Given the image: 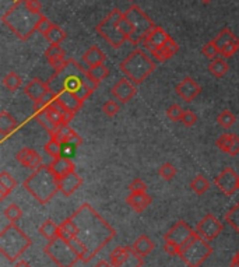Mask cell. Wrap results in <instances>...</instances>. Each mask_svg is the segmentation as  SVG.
<instances>
[{"label": "cell", "instance_id": "1", "mask_svg": "<svg viewBox=\"0 0 239 267\" xmlns=\"http://www.w3.org/2000/svg\"><path fill=\"white\" fill-rule=\"evenodd\" d=\"M115 235L116 231L88 203H82L79 210L59 224V237L68 241L82 263H90Z\"/></svg>", "mask_w": 239, "mask_h": 267}, {"label": "cell", "instance_id": "2", "mask_svg": "<svg viewBox=\"0 0 239 267\" xmlns=\"http://www.w3.org/2000/svg\"><path fill=\"white\" fill-rule=\"evenodd\" d=\"M46 83L55 95L60 94L62 91H70L81 101L88 99L99 84L91 77L90 69L84 63H79L73 58L66 60L62 70L53 72L51 79Z\"/></svg>", "mask_w": 239, "mask_h": 267}, {"label": "cell", "instance_id": "3", "mask_svg": "<svg viewBox=\"0 0 239 267\" xmlns=\"http://www.w3.org/2000/svg\"><path fill=\"white\" fill-rule=\"evenodd\" d=\"M23 186L39 204L49 203L56 193L60 192L59 178L53 174L51 167L45 164L32 171L30 177L24 180Z\"/></svg>", "mask_w": 239, "mask_h": 267}, {"label": "cell", "instance_id": "4", "mask_svg": "<svg viewBox=\"0 0 239 267\" xmlns=\"http://www.w3.org/2000/svg\"><path fill=\"white\" fill-rule=\"evenodd\" d=\"M39 17L41 15L32 14L25 7V0H15L11 8L3 14L1 20L13 34H15L20 39L27 41L34 34V31H37Z\"/></svg>", "mask_w": 239, "mask_h": 267}, {"label": "cell", "instance_id": "5", "mask_svg": "<svg viewBox=\"0 0 239 267\" xmlns=\"http://www.w3.org/2000/svg\"><path fill=\"white\" fill-rule=\"evenodd\" d=\"M32 245L31 238L20 230L15 223H10L0 232V252L11 263L23 256V253Z\"/></svg>", "mask_w": 239, "mask_h": 267}, {"label": "cell", "instance_id": "6", "mask_svg": "<svg viewBox=\"0 0 239 267\" xmlns=\"http://www.w3.org/2000/svg\"><path fill=\"white\" fill-rule=\"evenodd\" d=\"M120 72L126 76L133 84H142L154 70H156V62L150 59L149 55L142 51L136 49L127 55V58L119 65Z\"/></svg>", "mask_w": 239, "mask_h": 267}, {"label": "cell", "instance_id": "7", "mask_svg": "<svg viewBox=\"0 0 239 267\" xmlns=\"http://www.w3.org/2000/svg\"><path fill=\"white\" fill-rule=\"evenodd\" d=\"M213 255V246L197 232L180 248L179 258L187 267H200Z\"/></svg>", "mask_w": 239, "mask_h": 267}, {"label": "cell", "instance_id": "8", "mask_svg": "<svg viewBox=\"0 0 239 267\" xmlns=\"http://www.w3.org/2000/svg\"><path fill=\"white\" fill-rule=\"evenodd\" d=\"M122 17H123V13L119 8H113L112 11L95 27L98 35L104 38L113 49H119L120 46L127 41L126 37L122 34L119 28V21Z\"/></svg>", "mask_w": 239, "mask_h": 267}, {"label": "cell", "instance_id": "9", "mask_svg": "<svg viewBox=\"0 0 239 267\" xmlns=\"http://www.w3.org/2000/svg\"><path fill=\"white\" fill-rule=\"evenodd\" d=\"M44 252L59 267H75L77 263L81 262L75 249L62 237L49 241L48 245L44 248Z\"/></svg>", "mask_w": 239, "mask_h": 267}, {"label": "cell", "instance_id": "10", "mask_svg": "<svg viewBox=\"0 0 239 267\" xmlns=\"http://www.w3.org/2000/svg\"><path fill=\"white\" fill-rule=\"evenodd\" d=\"M123 14H125V17L130 21V24L135 28V34H133V37L130 38L129 42L133 45H142L144 38L147 37L149 31L156 24L153 22V20L150 18L149 15L143 11L142 8L139 7V6H136V4L130 6L126 11H123Z\"/></svg>", "mask_w": 239, "mask_h": 267}, {"label": "cell", "instance_id": "11", "mask_svg": "<svg viewBox=\"0 0 239 267\" xmlns=\"http://www.w3.org/2000/svg\"><path fill=\"white\" fill-rule=\"evenodd\" d=\"M143 256L133 249V246H118L109 256V265L112 267H142Z\"/></svg>", "mask_w": 239, "mask_h": 267}, {"label": "cell", "instance_id": "12", "mask_svg": "<svg viewBox=\"0 0 239 267\" xmlns=\"http://www.w3.org/2000/svg\"><path fill=\"white\" fill-rule=\"evenodd\" d=\"M223 230H224V225L221 224V221L216 215L213 214H207L196 225V232L209 242L217 239L218 235L223 232Z\"/></svg>", "mask_w": 239, "mask_h": 267}, {"label": "cell", "instance_id": "13", "mask_svg": "<svg viewBox=\"0 0 239 267\" xmlns=\"http://www.w3.org/2000/svg\"><path fill=\"white\" fill-rule=\"evenodd\" d=\"M239 175L235 174L231 167H227L218 174V177L214 179V183L218 187V190L225 196H232L238 190Z\"/></svg>", "mask_w": 239, "mask_h": 267}, {"label": "cell", "instance_id": "14", "mask_svg": "<svg viewBox=\"0 0 239 267\" xmlns=\"http://www.w3.org/2000/svg\"><path fill=\"white\" fill-rule=\"evenodd\" d=\"M194 234H196V230H192L185 221H178L171 230L165 234L164 241L173 242V244H176L182 248L190 238L193 237Z\"/></svg>", "mask_w": 239, "mask_h": 267}, {"label": "cell", "instance_id": "15", "mask_svg": "<svg viewBox=\"0 0 239 267\" xmlns=\"http://www.w3.org/2000/svg\"><path fill=\"white\" fill-rule=\"evenodd\" d=\"M111 92L118 101H120V104H127L136 95L137 89H136V84H133L129 79H120L113 86Z\"/></svg>", "mask_w": 239, "mask_h": 267}, {"label": "cell", "instance_id": "16", "mask_svg": "<svg viewBox=\"0 0 239 267\" xmlns=\"http://www.w3.org/2000/svg\"><path fill=\"white\" fill-rule=\"evenodd\" d=\"M171 38V35H168L164 31V28H161L159 25H154L151 30L149 31L147 37L144 38V41L142 42V46H144L147 51H154L161 48L162 45Z\"/></svg>", "mask_w": 239, "mask_h": 267}, {"label": "cell", "instance_id": "17", "mask_svg": "<svg viewBox=\"0 0 239 267\" xmlns=\"http://www.w3.org/2000/svg\"><path fill=\"white\" fill-rule=\"evenodd\" d=\"M175 91L185 102H192L196 99V96L202 92V87L194 82L193 79L186 77L175 87Z\"/></svg>", "mask_w": 239, "mask_h": 267}, {"label": "cell", "instance_id": "18", "mask_svg": "<svg viewBox=\"0 0 239 267\" xmlns=\"http://www.w3.org/2000/svg\"><path fill=\"white\" fill-rule=\"evenodd\" d=\"M51 92V89L48 87V83H44L41 79H32L25 87H24V94L30 98L32 102L42 101L48 94Z\"/></svg>", "mask_w": 239, "mask_h": 267}, {"label": "cell", "instance_id": "19", "mask_svg": "<svg viewBox=\"0 0 239 267\" xmlns=\"http://www.w3.org/2000/svg\"><path fill=\"white\" fill-rule=\"evenodd\" d=\"M15 160L21 164L23 167H27L32 171L38 170L42 165V157L39 156L35 150L30 149V147H24L17 154H15Z\"/></svg>", "mask_w": 239, "mask_h": 267}, {"label": "cell", "instance_id": "20", "mask_svg": "<svg viewBox=\"0 0 239 267\" xmlns=\"http://www.w3.org/2000/svg\"><path fill=\"white\" fill-rule=\"evenodd\" d=\"M53 139L59 141L60 144H75L76 147L81 146L82 139L81 136L76 133L75 130L72 127L69 126V123H63L58 127V130L51 136Z\"/></svg>", "mask_w": 239, "mask_h": 267}, {"label": "cell", "instance_id": "21", "mask_svg": "<svg viewBox=\"0 0 239 267\" xmlns=\"http://www.w3.org/2000/svg\"><path fill=\"white\" fill-rule=\"evenodd\" d=\"M49 167H51V170L53 171V174H55L59 179L65 178V177L70 175L72 172L76 171L75 163H73L70 158L63 156L53 158V161L49 164Z\"/></svg>", "mask_w": 239, "mask_h": 267}, {"label": "cell", "instance_id": "22", "mask_svg": "<svg viewBox=\"0 0 239 267\" xmlns=\"http://www.w3.org/2000/svg\"><path fill=\"white\" fill-rule=\"evenodd\" d=\"M82 182H84V180H82V178L77 172H72L68 177L59 179L60 192L63 193V196L69 197V196H72V194L82 185Z\"/></svg>", "mask_w": 239, "mask_h": 267}, {"label": "cell", "instance_id": "23", "mask_svg": "<svg viewBox=\"0 0 239 267\" xmlns=\"http://www.w3.org/2000/svg\"><path fill=\"white\" fill-rule=\"evenodd\" d=\"M178 51H179V46H178V44L171 37L161 48L154 49V51H151L150 53H151V56H154V59L157 60V62H165V60L171 59L172 56H175Z\"/></svg>", "mask_w": 239, "mask_h": 267}, {"label": "cell", "instance_id": "24", "mask_svg": "<svg viewBox=\"0 0 239 267\" xmlns=\"http://www.w3.org/2000/svg\"><path fill=\"white\" fill-rule=\"evenodd\" d=\"M106 60L105 53L98 48L97 45H92L90 46L85 53L82 55V63L88 69H94V67L99 66V65H104V62Z\"/></svg>", "mask_w": 239, "mask_h": 267}, {"label": "cell", "instance_id": "25", "mask_svg": "<svg viewBox=\"0 0 239 267\" xmlns=\"http://www.w3.org/2000/svg\"><path fill=\"white\" fill-rule=\"evenodd\" d=\"M153 199L147 193H130L126 197V203L135 213H143L151 204Z\"/></svg>", "mask_w": 239, "mask_h": 267}, {"label": "cell", "instance_id": "26", "mask_svg": "<svg viewBox=\"0 0 239 267\" xmlns=\"http://www.w3.org/2000/svg\"><path fill=\"white\" fill-rule=\"evenodd\" d=\"M45 58L49 62V65L53 69H56L66 62V52L60 45H51L45 51Z\"/></svg>", "mask_w": 239, "mask_h": 267}, {"label": "cell", "instance_id": "27", "mask_svg": "<svg viewBox=\"0 0 239 267\" xmlns=\"http://www.w3.org/2000/svg\"><path fill=\"white\" fill-rule=\"evenodd\" d=\"M18 123L7 111L0 112V134L3 139H6L7 136L13 134L17 130Z\"/></svg>", "mask_w": 239, "mask_h": 267}, {"label": "cell", "instance_id": "28", "mask_svg": "<svg viewBox=\"0 0 239 267\" xmlns=\"http://www.w3.org/2000/svg\"><path fill=\"white\" fill-rule=\"evenodd\" d=\"M58 99H59L60 104H63L75 113L80 111L82 105H84V101H81L79 96L73 94V92H70V91H62L60 94H58Z\"/></svg>", "mask_w": 239, "mask_h": 267}, {"label": "cell", "instance_id": "29", "mask_svg": "<svg viewBox=\"0 0 239 267\" xmlns=\"http://www.w3.org/2000/svg\"><path fill=\"white\" fill-rule=\"evenodd\" d=\"M17 186V180L8 172L3 171L0 174V200H4Z\"/></svg>", "mask_w": 239, "mask_h": 267}, {"label": "cell", "instance_id": "30", "mask_svg": "<svg viewBox=\"0 0 239 267\" xmlns=\"http://www.w3.org/2000/svg\"><path fill=\"white\" fill-rule=\"evenodd\" d=\"M132 246H133V249H135L136 252L139 253L140 256L146 258L147 255H150V253L153 252V249H154V242H153L147 235H140V237L136 239L135 244Z\"/></svg>", "mask_w": 239, "mask_h": 267}, {"label": "cell", "instance_id": "31", "mask_svg": "<svg viewBox=\"0 0 239 267\" xmlns=\"http://www.w3.org/2000/svg\"><path fill=\"white\" fill-rule=\"evenodd\" d=\"M39 234L48 241H53L59 237V224H55L52 220H45L39 227Z\"/></svg>", "mask_w": 239, "mask_h": 267}, {"label": "cell", "instance_id": "32", "mask_svg": "<svg viewBox=\"0 0 239 267\" xmlns=\"http://www.w3.org/2000/svg\"><path fill=\"white\" fill-rule=\"evenodd\" d=\"M228 70H230V65H228L223 58H217V59L210 62L209 72L214 76V77H218V79H220V77H224V75L228 73Z\"/></svg>", "mask_w": 239, "mask_h": 267}, {"label": "cell", "instance_id": "33", "mask_svg": "<svg viewBox=\"0 0 239 267\" xmlns=\"http://www.w3.org/2000/svg\"><path fill=\"white\" fill-rule=\"evenodd\" d=\"M66 32L60 28L58 24H53L52 28L48 31V34L45 35V38L51 42V45H60L65 39H66Z\"/></svg>", "mask_w": 239, "mask_h": 267}, {"label": "cell", "instance_id": "34", "mask_svg": "<svg viewBox=\"0 0 239 267\" xmlns=\"http://www.w3.org/2000/svg\"><path fill=\"white\" fill-rule=\"evenodd\" d=\"M190 189L193 190L196 194H199V196H202L204 193L207 192L210 189V182L207 180L206 177H203V175H197L196 178L190 182Z\"/></svg>", "mask_w": 239, "mask_h": 267}, {"label": "cell", "instance_id": "35", "mask_svg": "<svg viewBox=\"0 0 239 267\" xmlns=\"http://www.w3.org/2000/svg\"><path fill=\"white\" fill-rule=\"evenodd\" d=\"M21 84H23V80H21V77L17 75L15 72H10V73H7V75L4 76V79H3V86H4L8 91H11V92H14V91L20 89Z\"/></svg>", "mask_w": 239, "mask_h": 267}, {"label": "cell", "instance_id": "36", "mask_svg": "<svg viewBox=\"0 0 239 267\" xmlns=\"http://www.w3.org/2000/svg\"><path fill=\"white\" fill-rule=\"evenodd\" d=\"M237 38L238 37H237V35H235V34L230 30V28H224V30L220 31V34H218V35L213 39V41L216 42V45L218 46V49L221 51L225 45L232 42V41H234V39H237Z\"/></svg>", "mask_w": 239, "mask_h": 267}, {"label": "cell", "instance_id": "37", "mask_svg": "<svg viewBox=\"0 0 239 267\" xmlns=\"http://www.w3.org/2000/svg\"><path fill=\"white\" fill-rule=\"evenodd\" d=\"M235 120H237V118H235V115H234L230 109H224V111L217 116V123L223 127V129H230V127H232V125L235 123Z\"/></svg>", "mask_w": 239, "mask_h": 267}, {"label": "cell", "instance_id": "38", "mask_svg": "<svg viewBox=\"0 0 239 267\" xmlns=\"http://www.w3.org/2000/svg\"><path fill=\"white\" fill-rule=\"evenodd\" d=\"M4 217L7 218L10 223H15L17 220H20L21 218V215H23V210L21 207L18 206V204H15V203H11V204H8L7 207L4 208Z\"/></svg>", "mask_w": 239, "mask_h": 267}, {"label": "cell", "instance_id": "39", "mask_svg": "<svg viewBox=\"0 0 239 267\" xmlns=\"http://www.w3.org/2000/svg\"><path fill=\"white\" fill-rule=\"evenodd\" d=\"M225 220L231 225L232 230H235L239 234V201L225 214Z\"/></svg>", "mask_w": 239, "mask_h": 267}, {"label": "cell", "instance_id": "40", "mask_svg": "<svg viewBox=\"0 0 239 267\" xmlns=\"http://www.w3.org/2000/svg\"><path fill=\"white\" fill-rule=\"evenodd\" d=\"M44 150H45V153L48 154V156L53 157V158L62 156V144H60L59 141L56 140V139H53V137H51L49 141L45 143Z\"/></svg>", "mask_w": 239, "mask_h": 267}, {"label": "cell", "instance_id": "41", "mask_svg": "<svg viewBox=\"0 0 239 267\" xmlns=\"http://www.w3.org/2000/svg\"><path fill=\"white\" fill-rule=\"evenodd\" d=\"M202 53L210 60H214L217 59V58H220V49H218V46H217L214 41H210V42L204 45L202 48Z\"/></svg>", "mask_w": 239, "mask_h": 267}, {"label": "cell", "instance_id": "42", "mask_svg": "<svg viewBox=\"0 0 239 267\" xmlns=\"http://www.w3.org/2000/svg\"><path fill=\"white\" fill-rule=\"evenodd\" d=\"M158 174H159V177L164 179V180H172V179L175 178V175H176V168L172 164L165 163L159 167Z\"/></svg>", "mask_w": 239, "mask_h": 267}, {"label": "cell", "instance_id": "43", "mask_svg": "<svg viewBox=\"0 0 239 267\" xmlns=\"http://www.w3.org/2000/svg\"><path fill=\"white\" fill-rule=\"evenodd\" d=\"M90 75L94 80H97L99 83L109 76V69L105 65H99V66L94 67V69H90Z\"/></svg>", "mask_w": 239, "mask_h": 267}, {"label": "cell", "instance_id": "44", "mask_svg": "<svg viewBox=\"0 0 239 267\" xmlns=\"http://www.w3.org/2000/svg\"><path fill=\"white\" fill-rule=\"evenodd\" d=\"M183 112L185 109H182L178 104H172L168 109H166V116L171 119L172 122H179L182 120V116H183Z\"/></svg>", "mask_w": 239, "mask_h": 267}, {"label": "cell", "instance_id": "45", "mask_svg": "<svg viewBox=\"0 0 239 267\" xmlns=\"http://www.w3.org/2000/svg\"><path fill=\"white\" fill-rule=\"evenodd\" d=\"M238 51H239V38H237V39H234L232 42L225 45L224 48L220 51V55L224 56V58H231V56H234Z\"/></svg>", "mask_w": 239, "mask_h": 267}, {"label": "cell", "instance_id": "46", "mask_svg": "<svg viewBox=\"0 0 239 267\" xmlns=\"http://www.w3.org/2000/svg\"><path fill=\"white\" fill-rule=\"evenodd\" d=\"M217 147L224 151L227 154H230V150H231V133H224L221 134L216 141Z\"/></svg>", "mask_w": 239, "mask_h": 267}, {"label": "cell", "instance_id": "47", "mask_svg": "<svg viewBox=\"0 0 239 267\" xmlns=\"http://www.w3.org/2000/svg\"><path fill=\"white\" fill-rule=\"evenodd\" d=\"M102 111L106 116H109V118H113V116H116L118 115V112L120 111V105L116 102V101H113V99H109V101H106L102 106Z\"/></svg>", "mask_w": 239, "mask_h": 267}, {"label": "cell", "instance_id": "48", "mask_svg": "<svg viewBox=\"0 0 239 267\" xmlns=\"http://www.w3.org/2000/svg\"><path fill=\"white\" fill-rule=\"evenodd\" d=\"M53 22H51V20L48 18V17H45V15L42 14L41 17H39V20H38V24H37V31L38 32H41L44 37H45L46 34H48V31L52 28Z\"/></svg>", "mask_w": 239, "mask_h": 267}, {"label": "cell", "instance_id": "49", "mask_svg": "<svg viewBox=\"0 0 239 267\" xmlns=\"http://www.w3.org/2000/svg\"><path fill=\"white\" fill-rule=\"evenodd\" d=\"M129 190H130V193H147V185L143 179L136 178L130 182Z\"/></svg>", "mask_w": 239, "mask_h": 267}, {"label": "cell", "instance_id": "50", "mask_svg": "<svg viewBox=\"0 0 239 267\" xmlns=\"http://www.w3.org/2000/svg\"><path fill=\"white\" fill-rule=\"evenodd\" d=\"M183 125L186 127H192L194 126L196 123H197V116H196V113L193 111H190V109H185L183 112V116H182V120H180Z\"/></svg>", "mask_w": 239, "mask_h": 267}, {"label": "cell", "instance_id": "51", "mask_svg": "<svg viewBox=\"0 0 239 267\" xmlns=\"http://www.w3.org/2000/svg\"><path fill=\"white\" fill-rule=\"evenodd\" d=\"M25 7L28 8L32 14L42 15V4L39 0H25Z\"/></svg>", "mask_w": 239, "mask_h": 267}, {"label": "cell", "instance_id": "52", "mask_svg": "<svg viewBox=\"0 0 239 267\" xmlns=\"http://www.w3.org/2000/svg\"><path fill=\"white\" fill-rule=\"evenodd\" d=\"M164 251L168 255L171 256H179L180 255V246L173 244V242H169V241H164Z\"/></svg>", "mask_w": 239, "mask_h": 267}, {"label": "cell", "instance_id": "53", "mask_svg": "<svg viewBox=\"0 0 239 267\" xmlns=\"http://www.w3.org/2000/svg\"><path fill=\"white\" fill-rule=\"evenodd\" d=\"M239 154V137L237 134L231 133V150H230V156H237Z\"/></svg>", "mask_w": 239, "mask_h": 267}, {"label": "cell", "instance_id": "54", "mask_svg": "<svg viewBox=\"0 0 239 267\" xmlns=\"http://www.w3.org/2000/svg\"><path fill=\"white\" fill-rule=\"evenodd\" d=\"M76 146L75 144H62V156L63 157H70L75 153Z\"/></svg>", "mask_w": 239, "mask_h": 267}, {"label": "cell", "instance_id": "55", "mask_svg": "<svg viewBox=\"0 0 239 267\" xmlns=\"http://www.w3.org/2000/svg\"><path fill=\"white\" fill-rule=\"evenodd\" d=\"M14 267H31V266H30V263H28L27 260L20 259V260H17V262H15Z\"/></svg>", "mask_w": 239, "mask_h": 267}, {"label": "cell", "instance_id": "56", "mask_svg": "<svg viewBox=\"0 0 239 267\" xmlns=\"http://www.w3.org/2000/svg\"><path fill=\"white\" fill-rule=\"evenodd\" d=\"M231 267H239V252L232 258L231 260Z\"/></svg>", "mask_w": 239, "mask_h": 267}, {"label": "cell", "instance_id": "57", "mask_svg": "<svg viewBox=\"0 0 239 267\" xmlns=\"http://www.w3.org/2000/svg\"><path fill=\"white\" fill-rule=\"evenodd\" d=\"M202 3H204V4H209V3H211L213 0H200Z\"/></svg>", "mask_w": 239, "mask_h": 267}, {"label": "cell", "instance_id": "58", "mask_svg": "<svg viewBox=\"0 0 239 267\" xmlns=\"http://www.w3.org/2000/svg\"><path fill=\"white\" fill-rule=\"evenodd\" d=\"M238 190H239V182H238Z\"/></svg>", "mask_w": 239, "mask_h": 267}, {"label": "cell", "instance_id": "59", "mask_svg": "<svg viewBox=\"0 0 239 267\" xmlns=\"http://www.w3.org/2000/svg\"><path fill=\"white\" fill-rule=\"evenodd\" d=\"M129 1H133V0H129Z\"/></svg>", "mask_w": 239, "mask_h": 267}]
</instances>
